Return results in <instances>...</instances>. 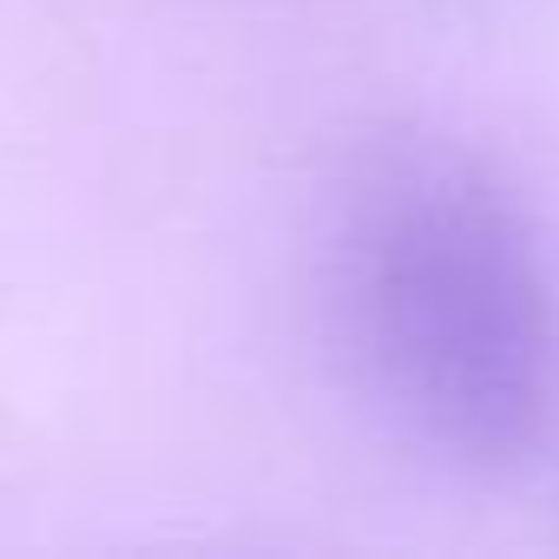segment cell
<instances>
[{"label":"cell","instance_id":"6da1fadb","mask_svg":"<svg viewBox=\"0 0 559 559\" xmlns=\"http://www.w3.org/2000/svg\"><path fill=\"white\" fill-rule=\"evenodd\" d=\"M336 304L376 395L448 461H533L559 395V304L520 191L461 139L389 132L336 198Z\"/></svg>","mask_w":559,"mask_h":559}]
</instances>
